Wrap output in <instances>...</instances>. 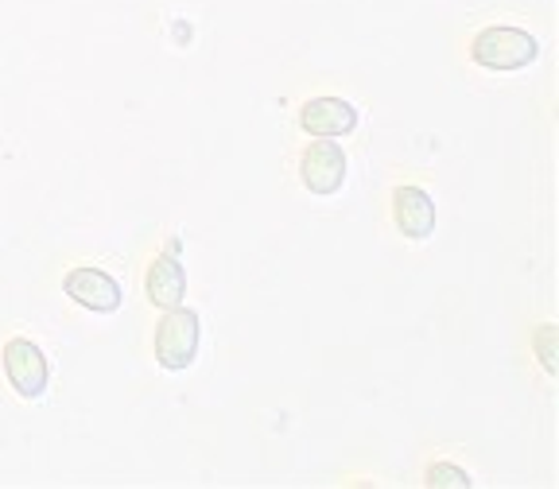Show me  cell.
<instances>
[{"instance_id": "6da1fadb", "label": "cell", "mask_w": 559, "mask_h": 489, "mask_svg": "<svg viewBox=\"0 0 559 489\" xmlns=\"http://www.w3.org/2000/svg\"><path fill=\"white\" fill-rule=\"evenodd\" d=\"M471 59L481 70H493V74H509V70H524L540 59V44L536 35L521 32V27H481L471 39Z\"/></svg>"}, {"instance_id": "7a4b0ae2", "label": "cell", "mask_w": 559, "mask_h": 489, "mask_svg": "<svg viewBox=\"0 0 559 489\" xmlns=\"http://www.w3.org/2000/svg\"><path fill=\"white\" fill-rule=\"evenodd\" d=\"M199 342H202V319L191 307H171L164 311L156 326V338H152V349H156V366L167 369V373H183V369L194 366L199 358Z\"/></svg>"}, {"instance_id": "3957f363", "label": "cell", "mask_w": 559, "mask_h": 489, "mask_svg": "<svg viewBox=\"0 0 559 489\" xmlns=\"http://www.w3.org/2000/svg\"><path fill=\"white\" fill-rule=\"evenodd\" d=\"M4 377H9L12 393L20 401H39L47 393V381H51V366H47L44 349L35 346L32 338H9L4 342Z\"/></svg>"}, {"instance_id": "277c9868", "label": "cell", "mask_w": 559, "mask_h": 489, "mask_svg": "<svg viewBox=\"0 0 559 489\" xmlns=\"http://www.w3.org/2000/svg\"><path fill=\"white\" fill-rule=\"evenodd\" d=\"M346 152H342L338 140H311L299 156V179L311 194L331 199L346 183Z\"/></svg>"}, {"instance_id": "5b68a950", "label": "cell", "mask_w": 559, "mask_h": 489, "mask_svg": "<svg viewBox=\"0 0 559 489\" xmlns=\"http://www.w3.org/2000/svg\"><path fill=\"white\" fill-rule=\"evenodd\" d=\"M62 291L79 307L94 314H117L124 303V291L109 272L94 269V264H74V269L62 276Z\"/></svg>"}, {"instance_id": "8992f818", "label": "cell", "mask_w": 559, "mask_h": 489, "mask_svg": "<svg viewBox=\"0 0 559 489\" xmlns=\"http://www.w3.org/2000/svg\"><path fill=\"white\" fill-rule=\"evenodd\" d=\"M299 129L314 140H342L358 129V109L346 97H311L299 109Z\"/></svg>"}, {"instance_id": "52a82bcc", "label": "cell", "mask_w": 559, "mask_h": 489, "mask_svg": "<svg viewBox=\"0 0 559 489\" xmlns=\"http://www.w3.org/2000/svg\"><path fill=\"white\" fill-rule=\"evenodd\" d=\"M393 222L408 241H428L436 234V199L424 187H396L393 191Z\"/></svg>"}, {"instance_id": "ba28073f", "label": "cell", "mask_w": 559, "mask_h": 489, "mask_svg": "<svg viewBox=\"0 0 559 489\" xmlns=\"http://www.w3.org/2000/svg\"><path fill=\"white\" fill-rule=\"evenodd\" d=\"M144 296H148V303L159 307V311H171V307H179L187 299V269L175 249L159 253L156 261L148 264V272H144Z\"/></svg>"}, {"instance_id": "9c48e42d", "label": "cell", "mask_w": 559, "mask_h": 489, "mask_svg": "<svg viewBox=\"0 0 559 489\" xmlns=\"http://www.w3.org/2000/svg\"><path fill=\"white\" fill-rule=\"evenodd\" d=\"M428 486H436V489H471L474 478L463 470V466L436 463V466H428Z\"/></svg>"}, {"instance_id": "30bf717a", "label": "cell", "mask_w": 559, "mask_h": 489, "mask_svg": "<svg viewBox=\"0 0 559 489\" xmlns=\"http://www.w3.org/2000/svg\"><path fill=\"white\" fill-rule=\"evenodd\" d=\"M533 346H536V354H540V366L548 369L551 377H556L559 373V361H556V326L544 323L540 331H536Z\"/></svg>"}]
</instances>
